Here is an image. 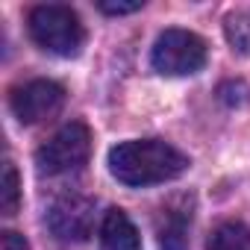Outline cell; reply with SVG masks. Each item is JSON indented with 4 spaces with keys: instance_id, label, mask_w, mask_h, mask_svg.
<instances>
[{
    "instance_id": "obj_9",
    "label": "cell",
    "mask_w": 250,
    "mask_h": 250,
    "mask_svg": "<svg viewBox=\"0 0 250 250\" xmlns=\"http://www.w3.org/2000/svg\"><path fill=\"white\" fill-rule=\"evenodd\" d=\"M206 250H250V229L238 221H227L209 235Z\"/></svg>"
},
{
    "instance_id": "obj_6",
    "label": "cell",
    "mask_w": 250,
    "mask_h": 250,
    "mask_svg": "<svg viewBox=\"0 0 250 250\" xmlns=\"http://www.w3.org/2000/svg\"><path fill=\"white\" fill-rule=\"evenodd\" d=\"M12 112L21 124H42L65 103V88L53 80H30L12 91Z\"/></svg>"
},
{
    "instance_id": "obj_11",
    "label": "cell",
    "mask_w": 250,
    "mask_h": 250,
    "mask_svg": "<svg viewBox=\"0 0 250 250\" xmlns=\"http://www.w3.org/2000/svg\"><path fill=\"white\" fill-rule=\"evenodd\" d=\"M227 39L232 44V50L250 53V15H229L227 18Z\"/></svg>"
},
{
    "instance_id": "obj_13",
    "label": "cell",
    "mask_w": 250,
    "mask_h": 250,
    "mask_svg": "<svg viewBox=\"0 0 250 250\" xmlns=\"http://www.w3.org/2000/svg\"><path fill=\"white\" fill-rule=\"evenodd\" d=\"M218 94H221L224 103H229V106H241V103H247V94H250V91H247L244 83H224Z\"/></svg>"
},
{
    "instance_id": "obj_12",
    "label": "cell",
    "mask_w": 250,
    "mask_h": 250,
    "mask_svg": "<svg viewBox=\"0 0 250 250\" xmlns=\"http://www.w3.org/2000/svg\"><path fill=\"white\" fill-rule=\"evenodd\" d=\"M145 6V0H100L97 9L106 12V15H130V12H139Z\"/></svg>"
},
{
    "instance_id": "obj_14",
    "label": "cell",
    "mask_w": 250,
    "mask_h": 250,
    "mask_svg": "<svg viewBox=\"0 0 250 250\" xmlns=\"http://www.w3.org/2000/svg\"><path fill=\"white\" fill-rule=\"evenodd\" d=\"M0 250H30V244H27V238L21 232L6 229L3 235H0Z\"/></svg>"
},
{
    "instance_id": "obj_4",
    "label": "cell",
    "mask_w": 250,
    "mask_h": 250,
    "mask_svg": "<svg viewBox=\"0 0 250 250\" xmlns=\"http://www.w3.org/2000/svg\"><path fill=\"white\" fill-rule=\"evenodd\" d=\"M88 153H91L88 127L80 121H71L50 136V142H44L36 150V165L42 174L56 177V174H68V171L83 168L88 162Z\"/></svg>"
},
{
    "instance_id": "obj_8",
    "label": "cell",
    "mask_w": 250,
    "mask_h": 250,
    "mask_svg": "<svg viewBox=\"0 0 250 250\" xmlns=\"http://www.w3.org/2000/svg\"><path fill=\"white\" fill-rule=\"evenodd\" d=\"M100 250H142L136 224L124 209H109L100 224Z\"/></svg>"
},
{
    "instance_id": "obj_1",
    "label": "cell",
    "mask_w": 250,
    "mask_h": 250,
    "mask_svg": "<svg viewBox=\"0 0 250 250\" xmlns=\"http://www.w3.org/2000/svg\"><path fill=\"white\" fill-rule=\"evenodd\" d=\"M186 171L188 156L162 139H133L109 150V174L130 188L171 183Z\"/></svg>"
},
{
    "instance_id": "obj_3",
    "label": "cell",
    "mask_w": 250,
    "mask_h": 250,
    "mask_svg": "<svg viewBox=\"0 0 250 250\" xmlns=\"http://www.w3.org/2000/svg\"><path fill=\"white\" fill-rule=\"evenodd\" d=\"M206 42L188 30H165L150 53V65L162 77H191L206 68Z\"/></svg>"
},
{
    "instance_id": "obj_5",
    "label": "cell",
    "mask_w": 250,
    "mask_h": 250,
    "mask_svg": "<svg viewBox=\"0 0 250 250\" xmlns=\"http://www.w3.org/2000/svg\"><path fill=\"white\" fill-rule=\"evenodd\" d=\"M44 221L59 241H85L94 229V203L80 194H62L50 203Z\"/></svg>"
},
{
    "instance_id": "obj_10",
    "label": "cell",
    "mask_w": 250,
    "mask_h": 250,
    "mask_svg": "<svg viewBox=\"0 0 250 250\" xmlns=\"http://www.w3.org/2000/svg\"><path fill=\"white\" fill-rule=\"evenodd\" d=\"M18 200H21V183H18V171L12 162L3 165V180H0V212L3 215H15L18 212Z\"/></svg>"
},
{
    "instance_id": "obj_7",
    "label": "cell",
    "mask_w": 250,
    "mask_h": 250,
    "mask_svg": "<svg viewBox=\"0 0 250 250\" xmlns=\"http://www.w3.org/2000/svg\"><path fill=\"white\" fill-rule=\"evenodd\" d=\"M188 229H191V203L186 197L171 200L156 215V238L162 250H188Z\"/></svg>"
},
{
    "instance_id": "obj_2",
    "label": "cell",
    "mask_w": 250,
    "mask_h": 250,
    "mask_svg": "<svg viewBox=\"0 0 250 250\" xmlns=\"http://www.w3.org/2000/svg\"><path fill=\"white\" fill-rule=\"evenodd\" d=\"M27 27L33 42L53 56L71 59L80 56L85 47V27L71 6H59V3L36 6L27 18Z\"/></svg>"
}]
</instances>
